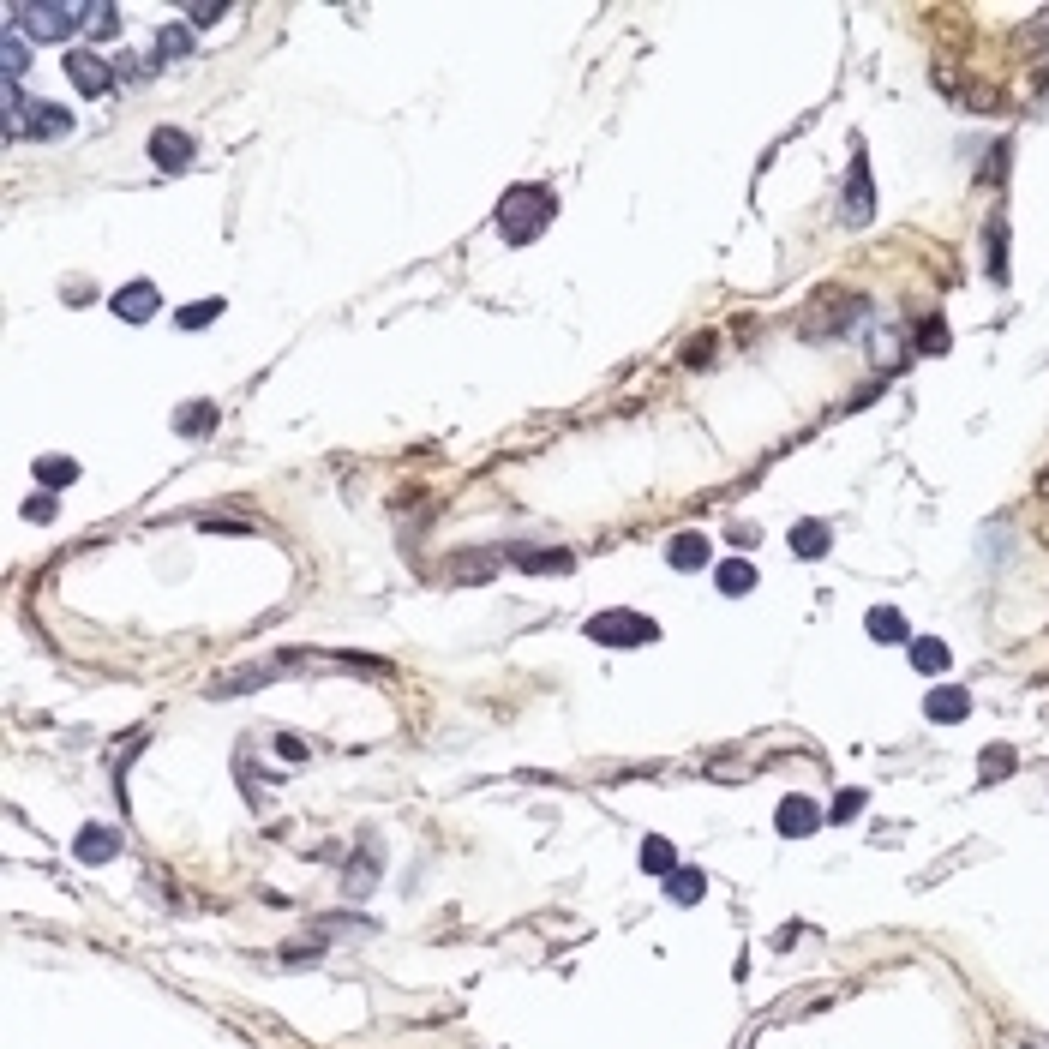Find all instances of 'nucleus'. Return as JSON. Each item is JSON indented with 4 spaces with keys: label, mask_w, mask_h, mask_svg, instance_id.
<instances>
[{
    "label": "nucleus",
    "mask_w": 1049,
    "mask_h": 1049,
    "mask_svg": "<svg viewBox=\"0 0 1049 1049\" xmlns=\"http://www.w3.org/2000/svg\"><path fill=\"white\" fill-rule=\"evenodd\" d=\"M708 558H714V540L696 534V528L672 534V546H666V564H672V570H708Z\"/></svg>",
    "instance_id": "423d86ee"
},
{
    "label": "nucleus",
    "mask_w": 1049,
    "mask_h": 1049,
    "mask_svg": "<svg viewBox=\"0 0 1049 1049\" xmlns=\"http://www.w3.org/2000/svg\"><path fill=\"white\" fill-rule=\"evenodd\" d=\"M978 774H984V780H1002V774H1014V750H1008V744H990V750H984V768H978Z\"/></svg>",
    "instance_id": "393cba45"
},
{
    "label": "nucleus",
    "mask_w": 1049,
    "mask_h": 1049,
    "mask_svg": "<svg viewBox=\"0 0 1049 1049\" xmlns=\"http://www.w3.org/2000/svg\"><path fill=\"white\" fill-rule=\"evenodd\" d=\"M150 162H156L162 174H186V168L198 162V144H192L180 126H156V132H150Z\"/></svg>",
    "instance_id": "20e7f679"
},
{
    "label": "nucleus",
    "mask_w": 1049,
    "mask_h": 1049,
    "mask_svg": "<svg viewBox=\"0 0 1049 1049\" xmlns=\"http://www.w3.org/2000/svg\"><path fill=\"white\" fill-rule=\"evenodd\" d=\"M588 636L606 642V648H642V642L660 636V624L642 618V612H600V618H588Z\"/></svg>",
    "instance_id": "7ed1b4c3"
},
{
    "label": "nucleus",
    "mask_w": 1049,
    "mask_h": 1049,
    "mask_svg": "<svg viewBox=\"0 0 1049 1049\" xmlns=\"http://www.w3.org/2000/svg\"><path fill=\"white\" fill-rule=\"evenodd\" d=\"M912 666H918L924 678H942V672L954 666V654H948V642H936V636H918V642H912Z\"/></svg>",
    "instance_id": "ddd939ff"
},
{
    "label": "nucleus",
    "mask_w": 1049,
    "mask_h": 1049,
    "mask_svg": "<svg viewBox=\"0 0 1049 1049\" xmlns=\"http://www.w3.org/2000/svg\"><path fill=\"white\" fill-rule=\"evenodd\" d=\"M210 426H216V402H192V408L174 414V432L180 438H210Z\"/></svg>",
    "instance_id": "f3484780"
},
{
    "label": "nucleus",
    "mask_w": 1049,
    "mask_h": 1049,
    "mask_svg": "<svg viewBox=\"0 0 1049 1049\" xmlns=\"http://www.w3.org/2000/svg\"><path fill=\"white\" fill-rule=\"evenodd\" d=\"M666 900L672 906H696L702 900V870H672L666 876Z\"/></svg>",
    "instance_id": "4be33fe9"
},
{
    "label": "nucleus",
    "mask_w": 1049,
    "mask_h": 1049,
    "mask_svg": "<svg viewBox=\"0 0 1049 1049\" xmlns=\"http://www.w3.org/2000/svg\"><path fill=\"white\" fill-rule=\"evenodd\" d=\"M516 564L534 570V576H564V570H576L570 552H516Z\"/></svg>",
    "instance_id": "412c9836"
},
{
    "label": "nucleus",
    "mask_w": 1049,
    "mask_h": 1049,
    "mask_svg": "<svg viewBox=\"0 0 1049 1049\" xmlns=\"http://www.w3.org/2000/svg\"><path fill=\"white\" fill-rule=\"evenodd\" d=\"M870 162H864V150H858V162H852V180H846V216L852 222H870Z\"/></svg>",
    "instance_id": "9b49d317"
},
{
    "label": "nucleus",
    "mask_w": 1049,
    "mask_h": 1049,
    "mask_svg": "<svg viewBox=\"0 0 1049 1049\" xmlns=\"http://www.w3.org/2000/svg\"><path fill=\"white\" fill-rule=\"evenodd\" d=\"M828 546H834L828 522H798V528H792V552H798V558H822Z\"/></svg>",
    "instance_id": "6ab92c4d"
},
{
    "label": "nucleus",
    "mask_w": 1049,
    "mask_h": 1049,
    "mask_svg": "<svg viewBox=\"0 0 1049 1049\" xmlns=\"http://www.w3.org/2000/svg\"><path fill=\"white\" fill-rule=\"evenodd\" d=\"M72 480H78V462H72V456H36V486L60 492V486H72Z\"/></svg>",
    "instance_id": "a211bd4d"
},
{
    "label": "nucleus",
    "mask_w": 1049,
    "mask_h": 1049,
    "mask_svg": "<svg viewBox=\"0 0 1049 1049\" xmlns=\"http://www.w3.org/2000/svg\"><path fill=\"white\" fill-rule=\"evenodd\" d=\"M114 24H120V12H114L108 0H96V6L84 12V30H96V36H114Z\"/></svg>",
    "instance_id": "a878e982"
},
{
    "label": "nucleus",
    "mask_w": 1049,
    "mask_h": 1049,
    "mask_svg": "<svg viewBox=\"0 0 1049 1049\" xmlns=\"http://www.w3.org/2000/svg\"><path fill=\"white\" fill-rule=\"evenodd\" d=\"M84 0H12L6 6V24H18V30H30L36 42H66L78 24H84Z\"/></svg>",
    "instance_id": "f03ea898"
},
{
    "label": "nucleus",
    "mask_w": 1049,
    "mask_h": 1049,
    "mask_svg": "<svg viewBox=\"0 0 1049 1049\" xmlns=\"http://www.w3.org/2000/svg\"><path fill=\"white\" fill-rule=\"evenodd\" d=\"M774 828H780L786 840H804V834H816V828H822V810H816L810 798H786V804H780V816H774Z\"/></svg>",
    "instance_id": "1a4fd4ad"
},
{
    "label": "nucleus",
    "mask_w": 1049,
    "mask_h": 1049,
    "mask_svg": "<svg viewBox=\"0 0 1049 1049\" xmlns=\"http://www.w3.org/2000/svg\"><path fill=\"white\" fill-rule=\"evenodd\" d=\"M24 522H54V498H30L24 504Z\"/></svg>",
    "instance_id": "cd10ccee"
},
{
    "label": "nucleus",
    "mask_w": 1049,
    "mask_h": 1049,
    "mask_svg": "<svg viewBox=\"0 0 1049 1049\" xmlns=\"http://www.w3.org/2000/svg\"><path fill=\"white\" fill-rule=\"evenodd\" d=\"M552 210H558V198H552L546 186H510V192H504V204H498V228H504V240H510V246H528V240H540V234H546Z\"/></svg>",
    "instance_id": "f257e3e1"
},
{
    "label": "nucleus",
    "mask_w": 1049,
    "mask_h": 1049,
    "mask_svg": "<svg viewBox=\"0 0 1049 1049\" xmlns=\"http://www.w3.org/2000/svg\"><path fill=\"white\" fill-rule=\"evenodd\" d=\"M66 78H72L84 96H108V90H114V66H108L102 54H84V48L66 54Z\"/></svg>",
    "instance_id": "39448f33"
},
{
    "label": "nucleus",
    "mask_w": 1049,
    "mask_h": 1049,
    "mask_svg": "<svg viewBox=\"0 0 1049 1049\" xmlns=\"http://www.w3.org/2000/svg\"><path fill=\"white\" fill-rule=\"evenodd\" d=\"M210 318H222V300H198V306H180V330H204Z\"/></svg>",
    "instance_id": "b1692460"
},
{
    "label": "nucleus",
    "mask_w": 1049,
    "mask_h": 1049,
    "mask_svg": "<svg viewBox=\"0 0 1049 1049\" xmlns=\"http://www.w3.org/2000/svg\"><path fill=\"white\" fill-rule=\"evenodd\" d=\"M24 60H30V36H24L18 24H6V36H0V66H6V84H18Z\"/></svg>",
    "instance_id": "4468645a"
},
{
    "label": "nucleus",
    "mask_w": 1049,
    "mask_h": 1049,
    "mask_svg": "<svg viewBox=\"0 0 1049 1049\" xmlns=\"http://www.w3.org/2000/svg\"><path fill=\"white\" fill-rule=\"evenodd\" d=\"M858 810H864V792H840V798H834V810H828V816H834V822H852V816H858Z\"/></svg>",
    "instance_id": "bb28decb"
},
{
    "label": "nucleus",
    "mask_w": 1049,
    "mask_h": 1049,
    "mask_svg": "<svg viewBox=\"0 0 1049 1049\" xmlns=\"http://www.w3.org/2000/svg\"><path fill=\"white\" fill-rule=\"evenodd\" d=\"M72 132V114L54 108V102H30L24 108V138H66Z\"/></svg>",
    "instance_id": "6e6552de"
},
{
    "label": "nucleus",
    "mask_w": 1049,
    "mask_h": 1049,
    "mask_svg": "<svg viewBox=\"0 0 1049 1049\" xmlns=\"http://www.w3.org/2000/svg\"><path fill=\"white\" fill-rule=\"evenodd\" d=\"M276 750H282L288 762H300V756H306V744H300V738H276Z\"/></svg>",
    "instance_id": "c85d7f7f"
},
{
    "label": "nucleus",
    "mask_w": 1049,
    "mask_h": 1049,
    "mask_svg": "<svg viewBox=\"0 0 1049 1049\" xmlns=\"http://www.w3.org/2000/svg\"><path fill=\"white\" fill-rule=\"evenodd\" d=\"M714 582H720V594H750L756 588V564L750 558H726V564H714Z\"/></svg>",
    "instance_id": "2eb2a0df"
},
{
    "label": "nucleus",
    "mask_w": 1049,
    "mask_h": 1049,
    "mask_svg": "<svg viewBox=\"0 0 1049 1049\" xmlns=\"http://www.w3.org/2000/svg\"><path fill=\"white\" fill-rule=\"evenodd\" d=\"M642 870H648V876H672V870H678V846L660 840V834H648V840H642Z\"/></svg>",
    "instance_id": "aec40b11"
},
{
    "label": "nucleus",
    "mask_w": 1049,
    "mask_h": 1049,
    "mask_svg": "<svg viewBox=\"0 0 1049 1049\" xmlns=\"http://www.w3.org/2000/svg\"><path fill=\"white\" fill-rule=\"evenodd\" d=\"M924 714H930L936 726H960V720L972 714V690H960V684H942V690H930V696H924Z\"/></svg>",
    "instance_id": "0eeeda50"
},
{
    "label": "nucleus",
    "mask_w": 1049,
    "mask_h": 1049,
    "mask_svg": "<svg viewBox=\"0 0 1049 1049\" xmlns=\"http://www.w3.org/2000/svg\"><path fill=\"white\" fill-rule=\"evenodd\" d=\"M156 54H162V60H180V54H192V30H186V24H168V30L156 36Z\"/></svg>",
    "instance_id": "5701e85b"
},
{
    "label": "nucleus",
    "mask_w": 1049,
    "mask_h": 1049,
    "mask_svg": "<svg viewBox=\"0 0 1049 1049\" xmlns=\"http://www.w3.org/2000/svg\"><path fill=\"white\" fill-rule=\"evenodd\" d=\"M864 624H870V636H876V642H912V630H906V612H900V606H876Z\"/></svg>",
    "instance_id": "dca6fc26"
},
{
    "label": "nucleus",
    "mask_w": 1049,
    "mask_h": 1049,
    "mask_svg": "<svg viewBox=\"0 0 1049 1049\" xmlns=\"http://www.w3.org/2000/svg\"><path fill=\"white\" fill-rule=\"evenodd\" d=\"M156 306H162V300H156V282H126V288L114 294V312H120L126 324H144Z\"/></svg>",
    "instance_id": "9d476101"
},
{
    "label": "nucleus",
    "mask_w": 1049,
    "mask_h": 1049,
    "mask_svg": "<svg viewBox=\"0 0 1049 1049\" xmlns=\"http://www.w3.org/2000/svg\"><path fill=\"white\" fill-rule=\"evenodd\" d=\"M72 852H78V864H108V858L120 852V834H114V828H84Z\"/></svg>",
    "instance_id": "f8f14e48"
}]
</instances>
